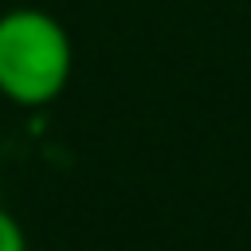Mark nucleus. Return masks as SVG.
Instances as JSON below:
<instances>
[{"label":"nucleus","instance_id":"1","mask_svg":"<svg viewBox=\"0 0 251 251\" xmlns=\"http://www.w3.org/2000/svg\"><path fill=\"white\" fill-rule=\"evenodd\" d=\"M71 35L39 8L0 16V94L16 106H47L71 78Z\"/></svg>","mask_w":251,"mask_h":251},{"label":"nucleus","instance_id":"2","mask_svg":"<svg viewBox=\"0 0 251 251\" xmlns=\"http://www.w3.org/2000/svg\"><path fill=\"white\" fill-rule=\"evenodd\" d=\"M0 251H27V239H24V227L16 224L12 212L0 208Z\"/></svg>","mask_w":251,"mask_h":251}]
</instances>
